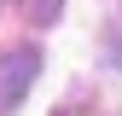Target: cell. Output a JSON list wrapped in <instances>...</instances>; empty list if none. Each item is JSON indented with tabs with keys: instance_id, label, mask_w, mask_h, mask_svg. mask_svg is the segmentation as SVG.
Segmentation results:
<instances>
[{
	"instance_id": "1",
	"label": "cell",
	"mask_w": 122,
	"mask_h": 116,
	"mask_svg": "<svg viewBox=\"0 0 122 116\" xmlns=\"http://www.w3.org/2000/svg\"><path fill=\"white\" fill-rule=\"evenodd\" d=\"M35 70H41V52L35 47H12L6 58H0V105L6 110L23 105V93L35 87Z\"/></svg>"
}]
</instances>
